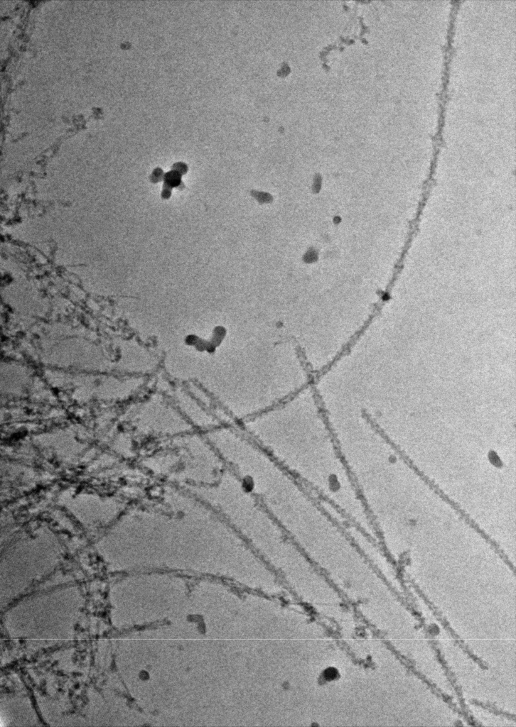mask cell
I'll use <instances>...</instances> for the list:
<instances>
[{
	"label": "cell",
	"mask_w": 516,
	"mask_h": 727,
	"mask_svg": "<svg viewBox=\"0 0 516 727\" xmlns=\"http://www.w3.org/2000/svg\"><path fill=\"white\" fill-rule=\"evenodd\" d=\"M186 491L166 487L163 511H139L129 516L122 530V551L171 567L266 576L264 562L227 521Z\"/></svg>",
	"instance_id": "6da1fadb"
},
{
	"label": "cell",
	"mask_w": 516,
	"mask_h": 727,
	"mask_svg": "<svg viewBox=\"0 0 516 727\" xmlns=\"http://www.w3.org/2000/svg\"><path fill=\"white\" fill-rule=\"evenodd\" d=\"M180 174L176 171H173L166 175L165 185L170 187L179 185Z\"/></svg>",
	"instance_id": "3957f363"
},
{
	"label": "cell",
	"mask_w": 516,
	"mask_h": 727,
	"mask_svg": "<svg viewBox=\"0 0 516 727\" xmlns=\"http://www.w3.org/2000/svg\"><path fill=\"white\" fill-rule=\"evenodd\" d=\"M232 469L316 567L343 578L360 561V550L342 524L261 447L239 449Z\"/></svg>",
	"instance_id": "7a4b0ae2"
},
{
	"label": "cell",
	"mask_w": 516,
	"mask_h": 727,
	"mask_svg": "<svg viewBox=\"0 0 516 727\" xmlns=\"http://www.w3.org/2000/svg\"><path fill=\"white\" fill-rule=\"evenodd\" d=\"M174 171L179 174L185 173L187 170L186 166L183 163H177L173 166Z\"/></svg>",
	"instance_id": "277c9868"
}]
</instances>
